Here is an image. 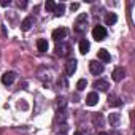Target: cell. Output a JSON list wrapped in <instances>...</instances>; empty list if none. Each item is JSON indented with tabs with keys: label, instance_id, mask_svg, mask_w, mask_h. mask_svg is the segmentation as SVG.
I'll return each mask as SVG.
<instances>
[{
	"label": "cell",
	"instance_id": "ba28073f",
	"mask_svg": "<svg viewBox=\"0 0 135 135\" xmlns=\"http://www.w3.org/2000/svg\"><path fill=\"white\" fill-rule=\"evenodd\" d=\"M15 78H16V73H15V72H5L3 76H2V83H3L5 86H10V84H13Z\"/></svg>",
	"mask_w": 135,
	"mask_h": 135
},
{
	"label": "cell",
	"instance_id": "52a82bcc",
	"mask_svg": "<svg viewBox=\"0 0 135 135\" xmlns=\"http://www.w3.org/2000/svg\"><path fill=\"white\" fill-rule=\"evenodd\" d=\"M94 89H99L102 92H107L110 89V83L107 80H97V81H94Z\"/></svg>",
	"mask_w": 135,
	"mask_h": 135
},
{
	"label": "cell",
	"instance_id": "cb8c5ba5",
	"mask_svg": "<svg viewBox=\"0 0 135 135\" xmlns=\"http://www.w3.org/2000/svg\"><path fill=\"white\" fill-rule=\"evenodd\" d=\"M78 8H80V3H72V5H70V10H72V11H76Z\"/></svg>",
	"mask_w": 135,
	"mask_h": 135
},
{
	"label": "cell",
	"instance_id": "7c38bea8",
	"mask_svg": "<svg viewBox=\"0 0 135 135\" xmlns=\"http://www.w3.org/2000/svg\"><path fill=\"white\" fill-rule=\"evenodd\" d=\"M108 122H110L111 127H118L119 122H121V116H119L118 113H111V114L108 116Z\"/></svg>",
	"mask_w": 135,
	"mask_h": 135
},
{
	"label": "cell",
	"instance_id": "4316f807",
	"mask_svg": "<svg viewBox=\"0 0 135 135\" xmlns=\"http://www.w3.org/2000/svg\"><path fill=\"white\" fill-rule=\"evenodd\" d=\"M99 135H108V133H105V132H100V133H99Z\"/></svg>",
	"mask_w": 135,
	"mask_h": 135
},
{
	"label": "cell",
	"instance_id": "9a60e30c",
	"mask_svg": "<svg viewBox=\"0 0 135 135\" xmlns=\"http://www.w3.org/2000/svg\"><path fill=\"white\" fill-rule=\"evenodd\" d=\"M89 48H91V43H89L86 38L80 40V52H81V54H86V52H89Z\"/></svg>",
	"mask_w": 135,
	"mask_h": 135
},
{
	"label": "cell",
	"instance_id": "44dd1931",
	"mask_svg": "<svg viewBox=\"0 0 135 135\" xmlns=\"http://www.w3.org/2000/svg\"><path fill=\"white\" fill-rule=\"evenodd\" d=\"M86 86H88V81H86V80H80V81L76 83V89H78V91H83Z\"/></svg>",
	"mask_w": 135,
	"mask_h": 135
},
{
	"label": "cell",
	"instance_id": "8992f818",
	"mask_svg": "<svg viewBox=\"0 0 135 135\" xmlns=\"http://www.w3.org/2000/svg\"><path fill=\"white\" fill-rule=\"evenodd\" d=\"M52 76H54V73H52L51 69H46V67H43V69L38 70V78L43 80V81H51Z\"/></svg>",
	"mask_w": 135,
	"mask_h": 135
},
{
	"label": "cell",
	"instance_id": "ac0fdd59",
	"mask_svg": "<svg viewBox=\"0 0 135 135\" xmlns=\"http://www.w3.org/2000/svg\"><path fill=\"white\" fill-rule=\"evenodd\" d=\"M37 48H38L40 52H46V51H48V41H46L45 38H40V40L37 41Z\"/></svg>",
	"mask_w": 135,
	"mask_h": 135
},
{
	"label": "cell",
	"instance_id": "d6986e66",
	"mask_svg": "<svg viewBox=\"0 0 135 135\" xmlns=\"http://www.w3.org/2000/svg\"><path fill=\"white\" fill-rule=\"evenodd\" d=\"M108 105H110V107H119V105H121V99H119L118 95H113V94H111V95L108 97Z\"/></svg>",
	"mask_w": 135,
	"mask_h": 135
},
{
	"label": "cell",
	"instance_id": "5b68a950",
	"mask_svg": "<svg viewBox=\"0 0 135 135\" xmlns=\"http://www.w3.org/2000/svg\"><path fill=\"white\" fill-rule=\"evenodd\" d=\"M89 70L92 75H102L103 73V65L97 60H91L89 62Z\"/></svg>",
	"mask_w": 135,
	"mask_h": 135
},
{
	"label": "cell",
	"instance_id": "4fadbf2b",
	"mask_svg": "<svg viewBox=\"0 0 135 135\" xmlns=\"http://www.w3.org/2000/svg\"><path fill=\"white\" fill-rule=\"evenodd\" d=\"M97 57L102 60V62H110L111 60V56H110V52L107 51V49H99V52H97Z\"/></svg>",
	"mask_w": 135,
	"mask_h": 135
},
{
	"label": "cell",
	"instance_id": "2e32d148",
	"mask_svg": "<svg viewBox=\"0 0 135 135\" xmlns=\"http://www.w3.org/2000/svg\"><path fill=\"white\" fill-rule=\"evenodd\" d=\"M116 21H118V16L114 13H108L105 16V24L107 26H113V24H116Z\"/></svg>",
	"mask_w": 135,
	"mask_h": 135
},
{
	"label": "cell",
	"instance_id": "ffe728a7",
	"mask_svg": "<svg viewBox=\"0 0 135 135\" xmlns=\"http://www.w3.org/2000/svg\"><path fill=\"white\" fill-rule=\"evenodd\" d=\"M64 10H65V5H64V3H59V5H56V8H54L52 13H54L56 16H62V15H64Z\"/></svg>",
	"mask_w": 135,
	"mask_h": 135
},
{
	"label": "cell",
	"instance_id": "d4e9b609",
	"mask_svg": "<svg viewBox=\"0 0 135 135\" xmlns=\"http://www.w3.org/2000/svg\"><path fill=\"white\" fill-rule=\"evenodd\" d=\"M26 5H27V2H18V7L19 8H26Z\"/></svg>",
	"mask_w": 135,
	"mask_h": 135
},
{
	"label": "cell",
	"instance_id": "603a6c76",
	"mask_svg": "<svg viewBox=\"0 0 135 135\" xmlns=\"http://www.w3.org/2000/svg\"><path fill=\"white\" fill-rule=\"evenodd\" d=\"M0 5H2V7H10L11 2H10V0H2V2H0Z\"/></svg>",
	"mask_w": 135,
	"mask_h": 135
},
{
	"label": "cell",
	"instance_id": "277c9868",
	"mask_svg": "<svg viewBox=\"0 0 135 135\" xmlns=\"http://www.w3.org/2000/svg\"><path fill=\"white\" fill-rule=\"evenodd\" d=\"M86 24H88V15L83 13V15H80L78 19L75 21V30H76V32H83V30L86 29Z\"/></svg>",
	"mask_w": 135,
	"mask_h": 135
},
{
	"label": "cell",
	"instance_id": "5bb4252c",
	"mask_svg": "<svg viewBox=\"0 0 135 135\" xmlns=\"http://www.w3.org/2000/svg\"><path fill=\"white\" fill-rule=\"evenodd\" d=\"M92 122H94V126H95V127H103L105 119H103V116H102L100 113H95V114L92 116Z\"/></svg>",
	"mask_w": 135,
	"mask_h": 135
},
{
	"label": "cell",
	"instance_id": "e0dca14e",
	"mask_svg": "<svg viewBox=\"0 0 135 135\" xmlns=\"http://www.w3.org/2000/svg\"><path fill=\"white\" fill-rule=\"evenodd\" d=\"M32 24H33V19H32V18H26V19L21 22V30L27 32V30L32 27Z\"/></svg>",
	"mask_w": 135,
	"mask_h": 135
},
{
	"label": "cell",
	"instance_id": "484cf974",
	"mask_svg": "<svg viewBox=\"0 0 135 135\" xmlns=\"http://www.w3.org/2000/svg\"><path fill=\"white\" fill-rule=\"evenodd\" d=\"M73 135H86V133H84V132H80V130H78V132H75Z\"/></svg>",
	"mask_w": 135,
	"mask_h": 135
},
{
	"label": "cell",
	"instance_id": "7a4b0ae2",
	"mask_svg": "<svg viewBox=\"0 0 135 135\" xmlns=\"http://www.w3.org/2000/svg\"><path fill=\"white\" fill-rule=\"evenodd\" d=\"M92 37H94L97 41L105 40V38H107V29H105L103 26H95V27L92 29Z\"/></svg>",
	"mask_w": 135,
	"mask_h": 135
},
{
	"label": "cell",
	"instance_id": "6da1fadb",
	"mask_svg": "<svg viewBox=\"0 0 135 135\" xmlns=\"http://www.w3.org/2000/svg\"><path fill=\"white\" fill-rule=\"evenodd\" d=\"M54 51H56V56L65 57V56L70 54V45L69 43H57L56 48H54Z\"/></svg>",
	"mask_w": 135,
	"mask_h": 135
},
{
	"label": "cell",
	"instance_id": "7402d4cb",
	"mask_svg": "<svg viewBox=\"0 0 135 135\" xmlns=\"http://www.w3.org/2000/svg\"><path fill=\"white\" fill-rule=\"evenodd\" d=\"M45 8H46L48 11H54V8H56V3H54V2H51V0H48V2H46V5H45Z\"/></svg>",
	"mask_w": 135,
	"mask_h": 135
},
{
	"label": "cell",
	"instance_id": "8fae6325",
	"mask_svg": "<svg viewBox=\"0 0 135 135\" xmlns=\"http://www.w3.org/2000/svg\"><path fill=\"white\" fill-rule=\"evenodd\" d=\"M97 102H99V94L97 92H89L88 97H86V103L89 107H94V105H97Z\"/></svg>",
	"mask_w": 135,
	"mask_h": 135
},
{
	"label": "cell",
	"instance_id": "9c48e42d",
	"mask_svg": "<svg viewBox=\"0 0 135 135\" xmlns=\"http://www.w3.org/2000/svg\"><path fill=\"white\" fill-rule=\"evenodd\" d=\"M75 72H76V60L72 59V60H69V62L65 64V73L69 75V76H72Z\"/></svg>",
	"mask_w": 135,
	"mask_h": 135
},
{
	"label": "cell",
	"instance_id": "3957f363",
	"mask_svg": "<svg viewBox=\"0 0 135 135\" xmlns=\"http://www.w3.org/2000/svg\"><path fill=\"white\" fill-rule=\"evenodd\" d=\"M67 37H69V29H65V27H60V29H56L52 30V38L59 43H62V40H65Z\"/></svg>",
	"mask_w": 135,
	"mask_h": 135
},
{
	"label": "cell",
	"instance_id": "30bf717a",
	"mask_svg": "<svg viewBox=\"0 0 135 135\" xmlns=\"http://www.w3.org/2000/svg\"><path fill=\"white\" fill-rule=\"evenodd\" d=\"M124 76H126V70L122 67H118V69L113 70V80L114 81H121V80H124Z\"/></svg>",
	"mask_w": 135,
	"mask_h": 135
}]
</instances>
